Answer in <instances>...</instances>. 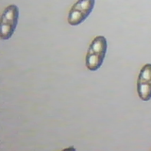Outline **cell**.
Wrapping results in <instances>:
<instances>
[{"mask_svg": "<svg viewBox=\"0 0 151 151\" xmlns=\"http://www.w3.org/2000/svg\"><path fill=\"white\" fill-rule=\"evenodd\" d=\"M107 48V40L104 36H97L92 40L86 56V65L88 70L96 71L101 67Z\"/></svg>", "mask_w": 151, "mask_h": 151, "instance_id": "cell-1", "label": "cell"}, {"mask_svg": "<svg viewBox=\"0 0 151 151\" xmlns=\"http://www.w3.org/2000/svg\"><path fill=\"white\" fill-rule=\"evenodd\" d=\"M19 9L17 5H10L5 8L1 17V38L9 39L14 32L18 23Z\"/></svg>", "mask_w": 151, "mask_h": 151, "instance_id": "cell-2", "label": "cell"}, {"mask_svg": "<svg viewBox=\"0 0 151 151\" xmlns=\"http://www.w3.org/2000/svg\"><path fill=\"white\" fill-rule=\"evenodd\" d=\"M95 2V0H78L73 4L68 12V24L73 26L81 24L92 12Z\"/></svg>", "mask_w": 151, "mask_h": 151, "instance_id": "cell-3", "label": "cell"}, {"mask_svg": "<svg viewBox=\"0 0 151 151\" xmlns=\"http://www.w3.org/2000/svg\"><path fill=\"white\" fill-rule=\"evenodd\" d=\"M139 97L146 101L151 99V64H145L140 70L137 81Z\"/></svg>", "mask_w": 151, "mask_h": 151, "instance_id": "cell-4", "label": "cell"}]
</instances>
